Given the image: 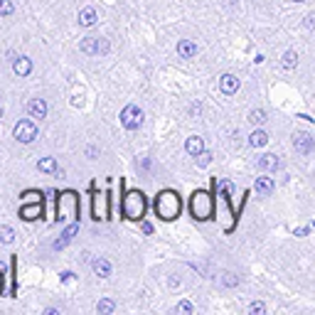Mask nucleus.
Segmentation results:
<instances>
[{
    "mask_svg": "<svg viewBox=\"0 0 315 315\" xmlns=\"http://www.w3.org/2000/svg\"><path fill=\"white\" fill-rule=\"evenodd\" d=\"M153 209H155V217L163 219V222H172L180 217L183 212V200L175 190H163L158 192V197L153 200Z\"/></svg>",
    "mask_w": 315,
    "mask_h": 315,
    "instance_id": "obj_1",
    "label": "nucleus"
},
{
    "mask_svg": "<svg viewBox=\"0 0 315 315\" xmlns=\"http://www.w3.org/2000/svg\"><path fill=\"white\" fill-rule=\"evenodd\" d=\"M146 209H148V200H146V195H143L141 190L126 192V197H123V202H121V212H123L126 219L141 222V219L146 217Z\"/></svg>",
    "mask_w": 315,
    "mask_h": 315,
    "instance_id": "obj_2",
    "label": "nucleus"
},
{
    "mask_svg": "<svg viewBox=\"0 0 315 315\" xmlns=\"http://www.w3.org/2000/svg\"><path fill=\"white\" fill-rule=\"evenodd\" d=\"M190 214L197 219V222H207L214 217V200L209 192L204 190H195L192 197H190Z\"/></svg>",
    "mask_w": 315,
    "mask_h": 315,
    "instance_id": "obj_3",
    "label": "nucleus"
},
{
    "mask_svg": "<svg viewBox=\"0 0 315 315\" xmlns=\"http://www.w3.org/2000/svg\"><path fill=\"white\" fill-rule=\"evenodd\" d=\"M69 217H79V204H76L74 192H62L57 195V222H64Z\"/></svg>",
    "mask_w": 315,
    "mask_h": 315,
    "instance_id": "obj_4",
    "label": "nucleus"
},
{
    "mask_svg": "<svg viewBox=\"0 0 315 315\" xmlns=\"http://www.w3.org/2000/svg\"><path fill=\"white\" fill-rule=\"evenodd\" d=\"M121 123H123V128L128 130H136L141 128V123H143V111L138 109V106H126L123 111H121Z\"/></svg>",
    "mask_w": 315,
    "mask_h": 315,
    "instance_id": "obj_5",
    "label": "nucleus"
},
{
    "mask_svg": "<svg viewBox=\"0 0 315 315\" xmlns=\"http://www.w3.org/2000/svg\"><path fill=\"white\" fill-rule=\"evenodd\" d=\"M13 136L18 138L20 143H32L37 138V126L32 121H18L15 128H13Z\"/></svg>",
    "mask_w": 315,
    "mask_h": 315,
    "instance_id": "obj_6",
    "label": "nucleus"
},
{
    "mask_svg": "<svg viewBox=\"0 0 315 315\" xmlns=\"http://www.w3.org/2000/svg\"><path fill=\"white\" fill-rule=\"evenodd\" d=\"M92 214L94 219H109V192H96L92 202Z\"/></svg>",
    "mask_w": 315,
    "mask_h": 315,
    "instance_id": "obj_7",
    "label": "nucleus"
},
{
    "mask_svg": "<svg viewBox=\"0 0 315 315\" xmlns=\"http://www.w3.org/2000/svg\"><path fill=\"white\" fill-rule=\"evenodd\" d=\"M106 50H109V44L101 42L99 37H84L79 42V52H84V55H99V52H106Z\"/></svg>",
    "mask_w": 315,
    "mask_h": 315,
    "instance_id": "obj_8",
    "label": "nucleus"
},
{
    "mask_svg": "<svg viewBox=\"0 0 315 315\" xmlns=\"http://www.w3.org/2000/svg\"><path fill=\"white\" fill-rule=\"evenodd\" d=\"M44 214V207H42V200L39 202H32V204H22L20 207V217L25 219V222H35Z\"/></svg>",
    "mask_w": 315,
    "mask_h": 315,
    "instance_id": "obj_9",
    "label": "nucleus"
},
{
    "mask_svg": "<svg viewBox=\"0 0 315 315\" xmlns=\"http://www.w3.org/2000/svg\"><path fill=\"white\" fill-rule=\"evenodd\" d=\"M293 146H296L298 153L308 155V153L313 150V138H310L308 133H296V136H293Z\"/></svg>",
    "mask_w": 315,
    "mask_h": 315,
    "instance_id": "obj_10",
    "label": "nucleus"
},
{
    "mask_svg": "<svg viewBox=\"0 0 315 315\" xmlns=\"http://www.w3.org/2000/svg\"><path fill=\"white\" fill-rule=\"evenodd\" d=\"M27 113H30V118H44L47 116V101L44 99H32L27 104Z\"/></svg>",
    "mask_w": 315,
    "mask_h": 315,
    "instance_id": "obj_11",
    "label": "nucleus"
},
{
    "mask_svg": "<svg viewBox=\"0 0 315 315\" xmlns=\"http://www.w3.org/2000/svg\"><path fill=\"white\" fill-rule=\"evenodd\" d=\"M13 72L18 76H27L32 72V59H30V57H18V59L13 62Z\"/></svg>",
    "mask_w": 315,
    "mask_h": 315,
    "instance_id": "obj_12",
    "label": "nucleus"
},
{
    "mask_svg": "<svg viewBox=\"0 0 315 315\" xmlns=\"http://www.w3.org/2000/svg\"><path fill=\"white\" fill-rule=\"evenodd\" d=\"M92 268H94V274H96L99 278H109V276H111V263H109L106 259H101V256L92 261Z\"/></svg>",
    "mask_w": 315,
    "mask_h": 315,
    "instance_id": "obj_13",
    "label": "nucleus"
},
{
    "mask_svg": "<svg viewBox=\"0 0 315 315\" xmlns=\"http://www.w3.org/2000/svg\"><path fill=\"white\" fill-rule=\"evenodd\" d=\"M177 55L183 57V59H192V57L197 55V44H195L192 39H183V42H177Z\"/></svg>",
    "mask_w": 315,
    "mask_h": 315,
    "instance_id": "obj_14",
    "label": "nucleus"
},
{
    "mask_svg": "<svg viewBox=\"0 0 315 315\" xmlns=\"http://www.w3.org/2000/svg\"><path fill=\"white\" fill-rule=\"evenodd\" d=\"M219 89H222L224 94H237V89H239V79L234 74H224L222 79H219Z\"/></svg>",
    "mask_w": 315,
    "mask_h": 315,
    "instance_id": "obj_15",
    "label": "nucleus"
},
{
    "mask_svg": "<svg viewBox=\"0 0 315 315\" xmlns=\"http://www.w3.org/2000/svg\"><path fill=\"white\" fill-rule=\"evenodd\" d=\"M76 232H79V224H69V227H67V229H64V234H62V239H57L55 241V249H64V246H67V244H69V241L74 239V234Z\"/></svg>",
    "mask_w": 315,
    "mask_h": 315,
    "instance_id": "obj_16",
    "label": "nucleus"
},
{
    "mask_svg": "<svg viewBox=\"0 0 315 315\" xmlns=\"http://www.w3.org/2000/svg\"><path fill=\"white\" fill-rule=\"evenodd\" d=\"M185 150L190 153V155H195V158H197V155H200V153L204 150V141L200 138V136H192V138H187Z\"/></svg>",
    "mask_w": 315,
    "mask_h": 315,
    "instance_id": "obj_17",
    "label": "nucleus"
},
{
    "mask_svg": "<svg viewBox=\"0 0 315 315\" xmlns=\"http://www.w3.org/2000/svg\"><path fill=\"white\" fill-rule=\"evenodd\" d=\"M94 22H96V10H94V8H84V10L79 13V25H81V27H92Z\"/></svg>",
    "mask_w": 315,
    "mask_h": 315,
    "instance_id": "obj_18",
    "label": "nucleus"
},
{
    "mask_svg": "<svg viewBox=\"0 0 315 315\" xmlns=\"http://www.w3.org/2000/svg\"><path fill=\"white\" fill-rule=\"evenodd\" d=\"M274 187H276L274 177H259V180H256V192H259V195H271Z\"/></svg>",
    "mask_w": 315,
    "mask_h": 315,
    "instance_id": "obj_19",
    "label": "nucleus"
},
{
    "mask_svg": "<svg viewBox=\"0 0 315 315\" xmlns=\"http://www.w3.org/2000/svg\"><path fill=\"white\" fill-rule=\"evenodd\" d=\"M249 143H251L254 148H263V146L268 143V136H266L263 130H254V133L249 136Z\"/></svg>",
    "mask_w": 315,
    "mask_h": 315,
    "instance_id": "obj_20",
    "label": "nucleus"
},
{
    "mask_svg": "<svg viewBox=\"0 0 315 315\" xmlns=\"http://www.w3.org/2000/svg\"><path fill=\"white\" fill-rule=\"evenodd\" d=\"M96 310H99V315H109V313H113V310H116V303H113L111 298H104V300H99Z\"/></svg>",
    "mask_w": 315,
    "mask_h": 315,
    "instance_id": "obj_21",
    "label": "nucleus"
},
{
    "mask_svg": "<svg viewBox=\"0 0 315 315\" xmlns=\"http://www.w3.org/2000/svg\"><path fill=\"white\" fill-rule=\"evenodd\" d=\"M259 167H261V170H276V167H278V158H276V155H263V158H259Z\"/></svg>",
    "mask_w": 315,
    "mask_h": 315,
    "instance_id": "obj_22",
    "label": "nucleus"
},
{
    "mask_svg": "<svg viewBox=\"0 0 315 315\" xmlns=\"http://www.w3.org/2000/svg\"><path fill=\"white\" fill-rule=\"evenodd\" d=\"M13 241H15V232H13V227L3 224V227H0V244H13Z\"/></svg>",
    "mask_w": 315,
    "mask_h": 315,
    "instance_id": "obj_23",
    "label": "nucleus"
},
{
    "mask_svg": "<svg viewBox=\"0 0 315 315\" xmlns=\"http://www.w3.org/2000/svg\"><path fill=\"white\" fill-rule=\"evenodd\" d=\"M39 172H57V160L55 158H42L37 163Z\"/></svg>",
    "mask_w": 315,
    "mask_h": 315,
    "instance_id": "obj_24",
    "label": "nucleus"
},
{
    "mask_svg": "<svg viewBox=\"0 0 315 315\" xmlns=\"http://www.w3.org/2000/svg\"><path fill=\"white\" fill-rule=\"evenodd\" d=\"M13 13H15V3H13V0H0V15L8 18V15H13Z\"/></svg>",
    "mask_w": 315,
    "mask_h": 315,
    "instance_id": "obj_25",
    "label": "nucleus"
},
{
    "mask_svg": "<svg viewBox=\"0 0 315 315\" xmlns=\"http://www.w3.org/2000/svg\"><path fill=\"white\" fill-rule=\"evenodd\" d=\"M296 62H298V55L293 52V50H288V52L283 55V67H286V69H293Z\"/></svg>",
    "mask_w": 315,
    "mask_h": 315,
    "instance_id": "obj_26",
    "label": "nucleus"
},
{
    "mask_svg": "<svg viewBox=\"0 0 315 315\" xmlns=\"http://www.w3.org/2000/svg\"><path fill=\"white\" fill-rule=\"evenodd\" d=\"M249 121H251L254 126H259V123H263V121H266V113L261 111V109H254V111L249 113Z\"/></svg>",
    "mask_w": 315,
    "mask_h": 315,
    "instance_id": "obj_27",
    "label": "nucleus"
},
{
    "mask_svg": "<svg viewBox=\"0 0 315 315\" xmlns=\"http://www.w3.org/2000/svg\"><path fill=\"white\" fill-rule=\"evenodd\" d=\"M222 283H224V286H227V288H232V286H237V283H239V278L234 276V274H224Z\"/></svg>",
    "mask_w": 315,
    "mask_h": 315,
    "instance_id": "obj_28",
    "label": "nucleus"
},
{
    "mask_svg": "<svg viewBox=\"0 0 315 315\" xmlns=\"http://www.w3.org/2000/svg\"><path fill=\"white\" fill-rule=\"evenodd\" d=\"M209 160H212V153H207V150H202L200 155H197V165H209Z\"/></svg>",
    "mask_w": 315,
    "mask_h": 315,
    "instance_id": "obj_29",
    "label": "nucleus"
},
{
    "mask_svg": "<svg viewBox=\"0 0 315 315\" xmlns=\"http://www.w3.org/2000/svg\"><path fill=\"white\" fill-rule=\"evenodd\" d=\"M195 308H192V303H187V300H183L180 305H177V313H192Z\"/></svg>",
    "mask_w": 315,
    "mask_h": 315,
    "instance_id": "obj_30",
    "label": "nucleus"
},
{
    "mask_svg": "<svg viewBox=\"0 0 315 315\" xmlns=\"http://www.w3.org/2000/svg\"><path fill=\"white\" fill-rule=\"evenodd\" d=\"M263 310H266V308H263V303H251V305H249V313H263Z\"/></svg>",
    "mask_w": 315,
    "mask_h": 315,
    "instance_id": "obj_31",
    "label": "nucleus"
},
{
    "mask_svg": "<svg viewBox=\"0 0 315 315\" xmlns=\"http://www.w3.org/2000/svg\"><path fill=\"white\" fill-rule=\"evenodd\" d=\"M305 27H308V30H313V27H315V13L305 15Z\"/></svg>",
    "mask_w": 315,
    "mask_h": 315,
    "instance_id": "obj_32",
    "label": "nucleus"
},
{
    "mask_svg": "<svg viewBox=\"0 0 315 315\" xmlns=\"http://www.w3.org/2000/svg\"><path fill=\"white\" fill-rule=\"evenodd\" d=\"M86 155H89V158H96V155H99V148H96V146H89V148H86Z\"/></svg>",
    "mask_w": 315,
    "mask_h": 315,
    "instance_id": "obj_33",
    "label": "nucleus"
},
{
    "mask_svg": "<svg viewBox=\"0 0 315 315\" xmlns=\"http://www.w3.org/2000/svg\"><path fill=\"white\" fill-rule=\"evenodd\" d=\"M72 278H74L72 271H64V274H62V281H72Z\"/></svg>",
    "mask_w": 315,
    "mask_h": 315,
    "instance_id": "obj_34",
    "label": "nucleus"
},
{
    "mask_svg": "<svg viewBox=\"0 0 315 315\" xmlns=\"http://www.w3.org/2000/svg\"><path fill=\"white\" fill-rule=\"evenodd\" d=\"M143 232H146V234H150V232H153V227H150L148 222H143Z\"/></svg>",
    "mask_w": 315,
    "mask_h": 315,
    "instance_id": "obj_35",
    "label": "nucleus"
},
{
    "mask_svg": "<svg viewBox=\"0 0 315 315\" xmlns=\"http://www.w3.org/2000/svg\"><path fill=\"white\" fill-rule=\"evenodd\" d=\"M0 293H3V271H0Z\"/></svg>",
    "mask_w": 315,
    "mask_h": 315,
    "instance_id": "obj_36",
    "label": "nucleus"
},
{
    "mask_svg": "<svg viewBox=\"0 0 315 315\" xmlns=\"http://www.w3.org/2000/svg\"><path fill=\"white\" fill-rule=\"evenodd\" d=\"M296 3H303V0H296Z\"/></svg>",
    "mask_w": 315,
    "mask_h": 315,
    "instance_id": "obj_37",
    "label": "nucleus"
},
{
    "mask_svg": "<svg viewBox=\"0 0 315 315\" xmlns=\"http://www.w3.org/2000/svg\"><path fill=\"white\" fill-rule=\"evenodd\" d=\"M0 116H3V109H0Z\"/></svg>",
    "mask_w": 315,
    "mask_h": 315,
    "instance_id": "obj_38",
    "label": "nucleus"
}]
</instances>
